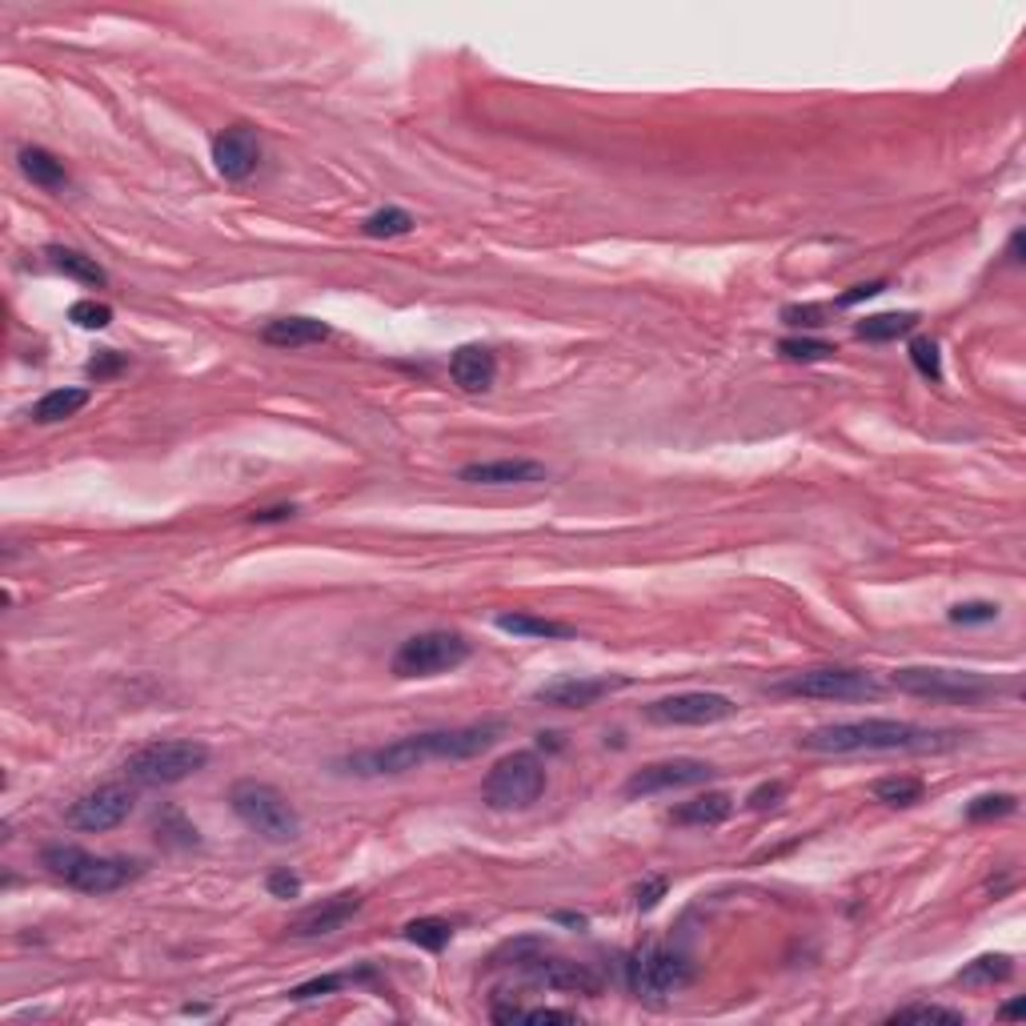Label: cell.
Returning <instances> with one entry per match:
<instances>
[{
	"label": "cell",
	"instance_id": "cell-1",
	"mask_svg": "<svg viewBox=\"0 0 1026 1026\" xmlns=\"http://www.w3.org/2000/svg\"><path fill=\"white\" fill-rule=\"evenodd\" d=\"M502 722H473V726H453V730H430V734H410L397 738L389 746H373V750H357V754L337 758V770L353 778H389V775H410L422 770L425 762H465L502 738Z\"/></svg>",
	"mask_w": 1026,
	"mask_h": 1026
},
{
	"label": "cell",
	"instance_id": "cell-5",
	"mask_svg": "<svg viewBox=\"0 0 1026 1026\" xmlns=\"http://www.w3.org/2000/svg\"><path fill=\"white\" fill-rule=\"evenodd\" d=\"M229 806L233 815L249 826L253 835L269 838V842H293L302 835V818L289 806V798L269 782H257V778H241V782L229 790Z\"/></svg>",
	"mask_w": 1026,
	"mask_h": 1026
},
{
	"label": "cell",
	"instance_id": "cell-7",
	"mask_svg": "<svg viewBox=\"0 0 1026 1026\" xmlns=\"http://www.w3.org/2000/svg\"><path fill=\"white\" fill-rule=\"evenodd\" d=\"M775 694L815 698V702H862V698H878V682L875 674L855 670V665H815V670L778 678Z\"/></svg>",
	"mask_w": 1026,
	"mask_h": 1026
},
{
	"label": "cell",
	"instance_id": "cell-13",
	"mask_svg": "<svg viewBox=\"0 0 1026 1026\" xmlns=\"http://www.w3.org/2000/svg\"><path fill=\"white\" fill-rule=\"evenodd\" d=\"M734 714V698L714 694V690H682V694L658 698L645 706V718L658 726H714Z\"/></svg>",
	"mask_w": 1026,
	"mask_h": 1026
},
{
	"label": "cell",
	"instance_id": "cell-24",
	"mask_svg": "<svg viewBox=\"0 0 1026 1026\" xmlns=\"http://www.w3.org/2000/svg\"><path fill=\"white\" fill-rule=\"evenodd\" d=\"M89 405V389H52L41 402L32 405V422L37 425H57L72 413H81Z\"/></svg>",
	"mask_w": 1026,
	"mask_h": 1026
},
{
	"label": "cell",
	"instance_id": "cell-3",
	"mask_svg": "<svg viewBox=\"0 0 1026 1026\" xmlns=\"http://www.w3.org/2000/svg\"><path fill=\"white\" fill-rule=\"evenodd\" d=\"M41 862L52 878H61L65 886L81 890V895H112V890L129 886L132 878H141V870H145L137 858L89 855V850H81V846H72V842L45 846Z\"/></svg>",
	"mask_w": 1026,
	"mask_h": 1026
},
{
	"label": "cell",
	"instance_id": "cell-32",
	"mask_svg": "<svg viewBox=\"0 0 1026 1026\" xmlns=\"http://www.w3.org/2000/svg\"><path fill=\"white\" fill-rule=\"evenodd\" d=\"M413 217L405 209H377L373 217H365L362 233L365 237H405L413 229Z\"/></svg>",
	"mask_w": 1026,
	"mask_h": 1026
},
{
	"label": "cell",
	"instance_id": "cell-12",
	"mask_svg": "<svg viewBox=\"0 0 1026 1026\" xmlns=\"http://www.w3.org/2000/svg\"><path fill=\"white\" fill-rule=\"evenodd\" d=\"M132 806H137V790H132V786L105 782V786H97V790H89V795L77 798V802L65 810V822H69L72 830H85V835H105V830L121 826L125 818L132 815Z\"/></svg>",
	"mask_w": 1026,
	"mask_h": 1026
},
{
	"label": "cell",
	"instance_id": "cell-11",
	"mask_svg": "<svg viewBox=\"0 0 1026 1026\" xmlns=\"http://www.w3.org/2000/svg\"><path fill=\"white\" fill-rule=\"evenodd\" d=\"M513 970H522L530 983L550 986V990H570V995H598L602 975H594L585 963L550 955L542 943H517L513 946Z\"/></svg>",
	"mask_w": 1026,
	"mask_h": 1026
},
{
	"label": "cell",
	"instance_id": "cell-21",
	"mask_svg": "<svg viewBox=\"0 0 1026 1026\" xmlns=\"http://www.w3.org/2000/svg\"><path fill=\"white\" fill-rule=\"evenodd\" d=\"M262 337L277 349H302V345H317L329 337V325L317 317H277L262 329Z\"/></svg>",
	"mask_w": 1026,
	"mask_h": 1026
},
{
	"label": "cell",
	"instance_id": "cell-27",
	"mask_svg": "<svg viewBox=\"0 0 1026 1026\" xmlns=\"http://www.w3.org/2000/svg\"><path fill=\"white\" fill-rule=\"evenodd\" d=\"M870 795H875V802L890 806V810H906V806H918V802H923L926 786L918 782V778L890 775V778H878V782L870 786Z\"/></svg>",
	"mask_w": 1026,
	"mask_h": 1026
},
{
	"label": "cell",
	"instance_id": "cell-30",
	"mask_svg": "<svg viewBox=\"0 0 1026 1026\" xmlns=\"http://www.w3.org/2000/svg\"><path fill=\"white\" fill-rule=\"evenodd\" d=\"M886 1023H943V1026H963L966 1015L963 1010H950V1006H935V1003H910L898 1006L895 1015Z\"/></svg>",
	"mask_w": 1026,
	"mask_h": 1026
},
{
	"label": "cell",
	"instance_id": "cell-18",
	"mask_svg": "<svg viewBox=\"0 0 1026 1026\" xmlns=\"http://www.w3.org/2000/svg\"><path fill=\"white\" fill-rule=\"evenodd\" d=\"M457 477L470 485H530V482H545V465L525 462V457H502V462L462 465Z\"/></svg>",
	"mask_w": 1026,
	"mask_h": 1026
},
{
	"label": "cell",
	"instance_id": "cell-9",
	"mask_svg": "<svg viewBox=\"0 0 1026 1026\" xmlns=\"http://www.w3.org/2000/svg\"><path fill=\"white\" fill-rule=\"evenodd\" d=\"M690 978H694L690 955H685V950H674V946H662V943L642 946V950H634L630 963H625V983H630V990H634L638 998L674 995V990L690 986Z\"/></svg>",
	"mask_w": 1026,
	"mask_h": 1026
},
{
	"label": "cell",
	"instance_id": "cell-41",
	"mask_svg": "<svg viewBox=\"0 0 1026 1026\" xmlns=\"http://www.w3.org/2000/svg\"><path fill=\"white\" fill-rule=\"evenodd\" d=\"M265 886H269L273 898H297V895H302V878L289 875V870H273Z\"/></svg>",
	"mask_w": 1026,
	"mask_h": 1026
},
{
	"label": "cell",
	"instance_id": "cell-37",
	"mask_svg": "<svg viewBox=\"0 0 1026 1026\" xmlns=\"http://www.w3.org/2000/svg\"><path fill=\"white\" fill-rule=\"evenodd\" d=\"M995 618H998L995 602H958L955 610H950V622L955 625H983V622H995Z\"/></svg>",
	"mask_w": 1026,
	"mask_h": 1026
},
{
	"label": "cell",
	"instance_id": "cell-15",
	"mask_svg": "<svg viewBox=\"0 0 1026 1026\" xmlns=\"http://www.w3.org/2000/svg\"><path fill=\"white\" fill-rule=\"evenodd\" d=\"M262 165V141L249 125H229L213 137V169L221 172L225 181H245Z\"/></svg>",
	"mask_w": 1026,
	"mask_h": 1026
},
{
	"label": "cell",
	"instance_id": "cell-22",
	"mask_svg": "<svg viewBox=\"0 0 1026 1026\" xmlns=\"http://www.w3.org/2000/svg\"><path fill=\"white\" fill-rule=\"evenodd\" d=\"M45 257H49V265L57 273H65V277H72V282L89 285V289H101V285L109 282V273L97 265V257H89V253H81V249H69V245H49V249H45Z\"/></svg>",
	"mask_w": 1026,
	"mask_h": 1026
},
{
	"label": "cell",
	"instance_id": "cell-26",
	"mask_svg": "<svg viewBox=\"0 0 1026 1026\" xmlns=\"http://www.w3.org/2000/svg\"><path fill=\"white\" fill-rule=\"evenodd\" d=\"M497 630L513 638H574V625L537 614H497Z\"/></svg>",
	"mask_w": 1026,
	"mask_h": 1026
},
{
	"label": "cell",
	"instance_id": "cell-36",
	"mask_svg": "<svg viewBox=\"0 0 1026 1026\" xmlns=\"http://www.w3.org/2000/svg\"><path fill=\"white\" fill-rule=\"evenodd\" d=\"M69 322L81 325V329H109V325H112V309L105 302H92V297H85V302L69 305Z\"/></svg>",
	"mask_w": 1026,
	"mask_h": 1026
},
{
	"label": "cell",
	"instance_id": "cell-29",
	"mask_svg": "<svg viewBox=\"0 0 1026 1026\" xmlns=\"http://www.w3.org/2000/svg\"><path fill=\"white\" fill-rule=\"evenodd\" d=\"M1010 975H1015V963H1010L1006 955H983V958H975V963L966 966V970H958V983L995 986V983H1006Z\"/></svg>",
	"mask_w": 1026,
	"mask_h": 1026
},
{
	"label": "cell",
	"instance_id": "cell-38",
	"mask_svg": "<svg viewBox=\"0 0 1026 1026\" xmlns=\"http://www.w3.org/2000/svg\"><path fill=\"white\" fill-rule=\"evenodd\" d=\"M345 983H353V975H325V978H313V983L293 986V990H289V998H297V1003H305V998L333 995V990H342Z\"/></svg>",
	"mask_w": 1026,
	"mask_h": 1026
},
{
	"label": "cell",
	"instance_id": "cell-39",
	"mask_svg": "<svg viewBox=\"0 0 1026 1026\" xmlns=\"http://www.w3.org/2000/svg\"><path fill=\"white\" fill-rule=\"evenodd\" d=\"M826 309L822 305H786L782 309V322L786 325H802V329H815V325H822Z\"/></svg>",
	"mask_w": 1026,
	"mask_h": 1026
},
{
	"label": "cell",
	"instance_id": "cell-19",
	"mask_svg": "<svg viewBox=\"0 0 1026 1026\" xmlns=\"http://www.w3.org/2000/svg\"><path fill=\"white\" fill-rule=\"evenodd\" d=\"M450 377L465 393H485L497 377V357L490 345H457L450 357Z\"/></svg>",
	"mask_w": 1026,
	"mask_h": 1026
},
{
	"label": "cell",
	"instance_id": "cell-28",
	"mask_svg": "<svg viewBox=\"0 0 1026 1026\" xmlns=\"http://www.w3.org/2000/svg\"><path fill=\"white\" fill-rule=\"evenodd\" d=\"M493 1023H578L574 1010H558V1006H493Z\"/></svg>",
	"mask_w": 1026,
	"mask_h": 1026
},
{
	"label": "cell",
	"instance_id": "cell-6",
	"mask_svg": "<svg viewBox=\"0 0 1026 1026\" xmlns=\"http://www.w3.org/2000/svg\"><path fill=\"white\" fill-rule=\"evenodd\" d=\"M545 795V762L534 750H513L482 782V798L490 810H530Z\"/></svg>",
	"mask_w": 1026,
	"mask_h": 1026
},
{
	"label": "cell",
	"instance_id": "cell-31",
	"mask_svg": "<svg viewBox=\"0 0 1026 1026\" xmlns=\"http://www.w3.org/2000/svg\"><path fill=\"white\" fill-rule=\"evenodd\" d=\"M405 938H410L413 946H422V950H445L453 938V926L445 923V918H413L410 926H405Z\"/></svg>",
	"mask_w": 1026,
	"mask_h": 1026
},
{
	"label": "cell",
	"instance_id": "cell-25",
	"mask_svg": "<svg viewBox=\"0 0 1026 1026\" xmlns=\"http://www.w3.org/2000/svg\"><path fill=\"white\" fill-rule=\"evenodd\" d=\"M918 325V313H875V317H862V322L855 325V333L862 337V342H898V337H906V333Z\"/></svg>",
	"mask_w": 1026,
	"mask_h": 1026
},
{
	"label": "cell",
	"instance_id": "cell-2",
	"mask_svg": "<svg viewBox=\"0 0 1026 1026\" xmlns=\"http://www.w3.org/2000/svg\"><path fill=\"white\" fill-rule=\"evenodd\" d=\"M955 742V730H930V726L898 722V718L830 722L798 738V746L810 754H895V750H943Z\"/></svg>",
	"mask_w": 1026,
	"mask_h": 1026
},
{
	"label": "cell",
	"instance_id": "cell-34",
	"mask_svg": "<svg viewBox=\"0 0 1026 1026\" xmlns=\"http://www.w3.org/2000/svg\"><path fill=\"white\" fill-rule=\"evenodd\" d=\"M1015 810H1018L1015 795H983L966 806V818H970V822H990V818H1006V815H1015Z\"/></svg>",
	"mask_w": 1026,
	"mask_h": 1026
},
{
	"label": "cell",
	"instance_id": "cell-40",
	"mask_svg": "<svg viewBox=\"0 0 1026 1026\" xmlns=\"http://www.w3.org/2000/svg\"><path fill=\"white\" fill-rule=\"evenodd\" d=\"M782 798H786V786L782 782H762L754 795L746 798V806H750V810H770V806H778Z\"/></svg>",
	"mask_w": 1026,
	"mask_h": 1026
},
{
	"label": "cell",
	"instance_id": "cell-35",
	"mask_svg": "<svg viewBox=\"0 0 1026 1026\" xmlns=\"http://www.w3.org/2000/svg\"><path fill=\"white\" fill-rule=\"evenodd\" d=\"M910 362H915V369L923 373L926 382H943V353H938V342L915 337V342H910Z\"/></svg>",
	"mask_w": 1026,
	"mask_h": 1026
},
{
	"label": "cell",
	"instance_id": "cell-42",
	"mask_svg": "<svg viewBox=\"0 0 1026 1026\" xmlns=\"http://www.w3.org/2000/svg\"><path fill=\"white\" fill-rule=\"evenodd\" d=\"M662 895H665V878H645L634 890V906L638 910H654V906L662 902Z\"/></svg>",
	"mask_w": 1026,
	"mask_h": 1026
},
{
	"label": "cell",
	"instance_id": "cell-43",
	"mask_svg": "<svg viewBox=\"0 0 1026 1026\" xmlns=\"http://www.w3.org/2000/svg\"><path fill=\"white\" fill-rule=\"evenodd\" d=\"M121 369H125V357L121 353H112V349L97 353V357L89 362V377H97V382H101V377H112V373H121Z\"/></svg>",
	"mask_w": 1026,
	"mask_h": 1026
},
{
	"label": "cell",
	"instance_id": "cell-46",
	"mask_svg": "<svg viewBox=\"0 0 1026 1026\" xmlns=\"http://www.w3.org/2000/svg\"><path fill=\"white\" fill-rule=\"evenodd\" d=\"M998 1015H1003V1018H1018V1015H1023V1003H1006Z\"/></svg>",
	"mask_w": 1026,
	"mask_h": 1026
},
{
	"label": "cell",
	"instance_id": "cell-4",
	"mask_svg": "<svg viewBox=\"0 0 1026 1026\" xmlns=\"http://www.w3.org/2000/svg\"><path fill=\"white\" fill-rule=\"evenodd\" d=\"M209 766V746L193 738H157L125 758V775L141 786H177Z\"/></svg>",
	"mask_w": 1026,
	"mask_h": 1026
},
{
	"label": "cell",
	"instance_id": "cell-23",
	"mask_svg": "<svg viewBox=\"0 0 1026 1026\" xmlns=\"http://www.w3.org/2000/svg\"><path fill=\"white\" fill-rule=\"evenodd\" d=\"M17 161H21L24 177H29L32 185H41V189L57 193L69 185V169H65L49 149H41V145H24V149L17 152Z\"/></svg>",
	"mask_w": 1026,
	"mask_h": 1026
},
{
	"label": "cell",
	"instance_id": "cell-33",
	"mask_svg": "<svg viewBox=\"0 0 1026 1026\" xmlns=\"http://www.w3.org/2000/svg\"><path fill=\"white\" fill-rule=\"evenodd\" d=\"M778 353H782L786 362H826V357H835V345L830 342H815V337H782L778 342Z\"/></svg>",
	"mask_w": 1026,
	"mask_h": 1026
},
{
	"label": "cell",
	"instance_id": "cell-10",
	"mask_svg": "<svg viewBox=\"0 0 1026 1026\" xmlns=\"http://www.w3.org/2000/svg\"><path fill=\"white\" fill-rule=\"evenodd\" d=\"M902 694L930 698V702H978L995 694V682L975 670H943V665H902L890 674Z\"/></svg>",
	"mask_w": 1026,
	"mask_h": 1026
},
{
	"label": "cell",
	"instance_id": "cell-45",
	"mask_svg": "<svg viewBox=\"0 0 1026 1026\" xmlns=\"http://www.w3.org/2000/svg\"><path fill=\"white\" fill-rule=\"evenodd\" d=\"M289 517H297V505H273V510L253 513V522H289Z\"/></svg>",
	"mask_w": 1026,
	"mask_h": 1026
},
{
	"label": "cell",
	"instance_id": "cell-8",
	"mask_svg": "<svg viewBox=\"0 0 1026 1026\" xmlns=\"http://www.w3.org/2000/svg\"><path fill=\"white\" fill-rule=\"evenodd\" d=\"M470 658V642L457 630H425L397 645L389 670L393 678H437L450 674Z\"/></svg>",
	"mask_w": 1026,
	"mask_h": 1026
},
{
	"label": "cell",
	"instance_id": "cell-20",
	"mask_svg": "<svg viewBox=\"0 0 1026 1026\" xmlns=\"http://www.w3.org/2000/svg\"><path fill=\"white\" fill-rule=\"evenodd\" d=\"M730 815H734V798L722 795V790H706V795L674 806V810H670V822L674 826H722Z\"/></svg>",
	"mask_w": 1026,
	"mask_h": 1026
},
{
	"label": "cell",
	"instance_id": "cell-14",
	"mask_svg": "<svg viewBox=\"0 0 1026 1026\" xmlns=\"http://www.w3.org/2000/svg\"><path fill=\"white\" fill-rule=\"evenodd\" d=\"M718 770L702 758H665V762H650L642 770L625 778V798H650V795H670V790H690V786L710 782Z\"/></svg>",
	"mask_w": 1026,
	"mask_h": 1026
},
{
	"label": "cell",
	"instance_id": "cell-44",
	"mask_svg": "<svg viewBox=\"0 0 1026 1026\" xmlns=\"http://www.w3.org/2000/svg\"><path fill=\"white\" fill-rule=\"evenodd\" d=\"M882 289H886V282H866V285H855V289H850V293H842V297H838V305H842V309H846V305L870 302V297H878V293H882Z\"/></svg>",
	"mask_w": 1026,
	"mask_h": 1026
},
{
	"label": "cell",
	"instance_id": "cell-16",
	"mask_svg": "<svg viewBox=\"0 0 1026 1026\" xmlns=\"http://www.w3.org/2000/svg\"><path fill=\"white\" fill-rule=\"evenodd\" d=\"M625 678H554V682L537 685V702L545 706H558V710H585V706L602 702L605 694H614V690H622Z\"/></svg>",
	"mask_w": 1026,
	"mask_h": 1026
},
{
	"label": "cell",
	"instance_id": "cell-17",
	"mask_svg": "<svg viewBox=\"0 0 1026 1026\" xmlns=\"http://www.w3.org/2000/svg\"><path fill=\"white\" fill-rule=\"evenodd\" d=\"M357 910H362V895L345 890V895H337V898H325L322 906H309V910H302V915L289 923V935H297V938L333 935V930H342V926L349 923Z\"/></svg>",
	"mask_w": 1026,
	"mask_h": 1026
}]
</instances>
